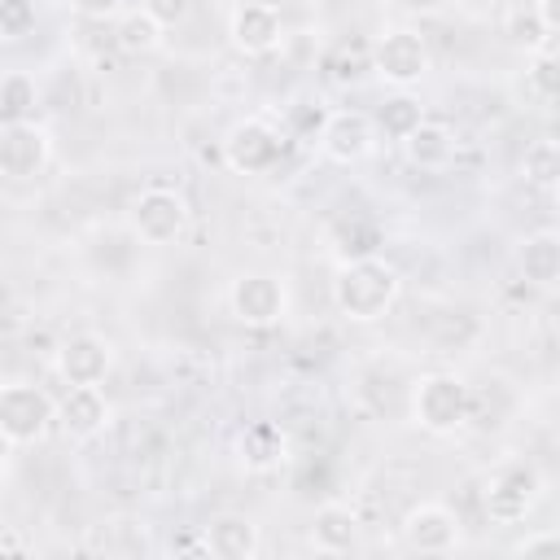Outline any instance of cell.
I'll return each mask as SVG.
<instances>
[{"instance_id": "12", "label": "cell", "mask_w": 560, "mask_h": 560, "mask_svg": "<svg viewBox=\"0 0 560 560\" xmlns=\"http://www.w3.org/2000/svg\"><path fill=\"white\" fill-rule=\"evenodd\" d=\"M398 529L407 551H420V556H446L459 547V516L446 503H416Z\"/></svg>"}, {"instance_id": "33", "label": "cell", "mask_w": 560, "mask_h": 560, "mask_svg": "<svg viewBox=\"0 0 560 560\" xmlns=\"http://www.w3.org/2000/svg\"><path fill=\"white\" fill-rule=\"evenodd\" d=\"M0 551H26V542H18V538H0Z\"/></svg>"}, {"instance_id": "9", "label": "cell", "mask_w": 560, "mask_h": 560, "mask_svg": "<svg viewBox=\"0 0 560 560\" xmlns=\"http://www.w3.org/2000/svg\"><path fill=\"white\" fill-rule=\"evenodd\" d=\"M52 158V136L35 122H0V179H35Z\"/></svg>"}, {"instance_id": "27", "label": "cell", "mask_w": 560, "mask_h": 560, "mask_svg": "<svg viewBox=\"0 0 560 560\" xmlns=\"http://www.w3.org/2000/svg\"><path fill=\"white\" fill-rule=\"evenodd\" d=\"M508 35H512L516 44H534V48H538V44H547V35H542V26H538V18H534V9H529V4H525V9L516 4V9L508 13Z\"/></svg>"}, {"instance_id": "25", "label": "cell", "mask_w": 560, "mask_h": 560, "mask_svg": "<svg viewBox=\"0 0 560 560\" xmlns=\"http://www.w3.org/2000/svg\"><path fill=\"white\" fill-rule=\"evenodd\" d=\"M328 122V109L319 101H293L284 109V136L289 140H315L319 144V131Z\"/></svg>"}, {"instance_id": "22", "label": "cell", "mask_w": 560, "mask_h": 560, "mask_svg": "<svg viewBox=\"0 0 560 560\" xmlns=\"http://www.w3.org/2000/svg\"><path fill=\"white\" fill-rule=\"evenodd\" d=\"M35 101H39V88L26 70H9L0 74V122H22L35 114Z\"/></svg>"}, {"instance_id": "15", "label": "cell", "mask_w": 560, "mask_h": 560, "mask_svg": "<svg viewBox=\"0 0 560 560\" xmlns=\"http://www.w3.org/2000/svg\"><path fill=\"white\" fill-rule=\"evenodd\" d=\"M201 547L214 556V560H254L262 551V534L249 516L241 512H223L214 516L206 529H201Z\"/></svg>"}, {"instance_id": "32", "label": "cell", "mask_w": 560, "mask_h": 560, "mask_svg": "<svg viewBox=\"0 0 560 560\" xmlns=\"http://www.w3.org/2000/svg\"><path fill=\"white\" fill-rule=\"evenodd\" d=\"M13 451H18V442H13V438H9L4 429H0V477H4L9 468H13Z\"/></svg>"}, {"instance_id": "5", "label": "cell", "mask_w": 560, "mask_h": 560, "mask_svg": "<svg viewBox=\"0 0 560 560\" xmlns=\"http://www.w3.org/2000/svg\"><path fill=\"white\" fill-rule=\"evenodd\" d=\"M188 219H192L188 201L166 184L140 188L131 197V210H127V223L144 245H175L188 232Z\"/></svg>"}, {"instance_id": "6", "label": "cell", "mask_w": 560, "mask_h": 560, "mask_svg": "<svg viewBox=\"0 0 560 560\" xmlns=\"http://www.w3.org/2000/svg\"><path fill=\"white\" fill-rule=\"evenodd\" d=\"M52 424H57V402L48 398L44 385H31V381L0 385V429H4L18 446L39 442Z\"/></svg>"}, {"instance_id": "14", "label": "cell", "mask_w": 560, "mask_h": 560, "mask_svg": "<svg viewBox=\"0 0 560 560\" xmlns=\"http://www.w3.org/2000/svg\"><path fill=\"white\" fill-rule=\"evenodd\" d=\"M114 368V346L101 332H74L57 346V376L66 385H101Z\"/></svg>"}, {"instance_id": "31", "label": "cell", "mask_w": 560, "mask_h": 560, "mask_svg": "<svg viewBox=\"0 0 560 560\" xmlns=\"http://www.w3.org/2000/svg\"><path fill=\"white\" fill-rule=\"evenodd\" d=\"M529 9H534V18H538L542 35L551 39V35L560 31V0H529Z\"/></svg>"}, {"instance_id": "3", "label": "cell", "mask_w": 560, "mask_h": 560, "mask_svg": "<svg viewBox=\"0 0 560 560\" xmlns=\"http://www.w3.org/2000/svg\"><path fill=\"white\" fill-rule=\"evenodd\" d=\"M284 144H289L284 127H276L262 114H249V118L228 127V136H223V166L236 171V175H267L284 158Z\"/></svg>"}, {"instance_id": "18", "label": "cell", "mask_w": 560, "mask_h": 560, "mask_svg": "<svg viewBox=\"0 0 560 560\" xmlns=\"http://www.w3.org/2000/svg\"><path fill=\"white\" fill-rule=\"evenodd\" d=\"M311 547L324 556H346L359 547V516L346 503H324L311 516Z\"/></svg>"}, {"instance_id": "23", "label": "cell", "mask_w": 560, "mask_h": 560, "mask_svg": "<svg viewBox=\"0 0 560 560\" xmlns=\"http://www.w3.org/2000/svg\"><path fill=\"white\" fill-rule=\"evenodd\" d=\"M525 88L538 105H556V92H560V61H556V48L551 39L534 48L529 66H525Z\"/></svg>"}, {"instance_id": "17", "label": "cell", "mask_w": 560, "mask_h": 560, "mask_svg": "<svg viewBox=\"0 0 560 560\" xmlns=\"http://www.w3.org/2000/svg\"><path fill=\"white\" fill-rule=\"evenodd\" d=\"M284 455H289V438L276 420H254L236 433V459L249 472H271L284 464Z\"/></svg>"}, {"instance_id": "2", "label": "cell", "mask_w": 560, "mask_h": 560, "mask_svg": "<svg viewBox=\"0 0 560 560\" xmlns=\"http://www.w3.org/2000/svg\"><path fill=\"white\" fill-rule=\"evenodd\" d=\"M411 416H416L420 429L446 438V433H455V429L468 424V416H472V389L455 372H429L411 389Z\"/></svg>"}, {"instance_id": "28", "label": "cell", "mask_w": 560, "mask_h": 560, "mask_svg": "<svg viewBox=\"0 0 560 560\" xmlns=\"http://www.w3.org/2000/svg\"><path fill=\"white\" fill-rule=\"evenodd\" d=\"M140 9H144L162 31H171V26H184V22H188L192 0H144Z\"/></svg>"}, {"instance_id": "10", "label": "cell", "mask_w": 560, "mask_h": 560, "mask_svg": "<svg viewBox=\"0 0 560 560\" xmlns=\"http://www.w3.org/2000/svg\"><path fill=\"white\" fill-rule=\"evenodd\" d=\"M228 39L245 57H267L284 44V13L271 0H241L228 18Z\"/></svg>"}, {"instance_id": "24", "label": "cell", "mask_w": 560, "mask_h": 560, "mask_svg": "<svg viewBox=\"0 0 560 560\" xmlns=\"http://www.w3.org/2000/svg\"><path fill=\"white\" fill-rule=\"evenodd\" d=\"M521 175L534 188H556V179H560V144L551 136H538L521 158Z\"/></svg>"}, {"instance_id": "19", "label": "cell", "mask_w": 560, "mask_h": 560, "mask_svg": "<svg viewBox=\"0 0 560 560\" xmlns=\"http://www.w3.org/2000/svg\"><path fill=\"white\" fill-rule=\"evenodd\" d=\"M516 262H521V276H525L529 284L556 289V280H560V236H556L551 228L529 232V236L521 241V249H516Z\"/></svg>"}, {"instance_id": "21", "label": "cell", "mask_w": 560, "mask_h": 560, "mask_svg": "<svg viewBox=\"0 0 560 560\" xmlns=\"http://www.w3.org/2000/svg\"><path fill=\"white\" fill-rule=\"evenodd\" d=\"M166 39V31L144 13V9H131V13H118V26H114V44L127 52V57H149L158 52Z\"/></svg>"}, {"instance_id": "11", "label": "cell", "mask_w": 560, "mask_h": 560, "mask_svg": "<svg viewBox=\"0 0 560 560\" xmlns=\"http://www.w3.org/2000/svg\"><path fill=\"white\" fill-rule=\"evenodd\" d=\"M114 420V402L105 398L101 385H66V394L57 398V424L70 442H92L109 429Z\"/></svg>"}, {"instance_id": "30", "label": "cell", "mask_w": 560, "mask_h": 560, "mask_svg": "<svg viewBox=\"0 0 560 560\" xmlns=\"http://www.w3.org/2000/svg\"><path fill=\"white\" fill-rule=\"evenodd\" d=\"M560 551V529H534L516 542V556H551Z\"/></svg>"}, {"instance_id": "13", "label": "cell", "mask_w": 560, "mask_h": 560, "mask_svg": "<svg viewBox=\"0 0 560 560\" xmlns=\"http://www.w3.org/2000/svg\"><path fill=\"white\" fill-rule=\"evenodd\" d=\"M376 127H372V118L363 114V109H337V114H328V122H324V131H319V149H324V158L328 162H337V166H350V162H363L372 149H376Z\"/></svg>"}, {"instance_id": "26", "label": "cell", "mask_w": 560, "mask_h": 560, "mask_svg": "<svg viewBox=\"0 0 560 560\" xmlns=\"http://www.w3.org/2000/svg\"><path fill=\"white\" fill-rule=\"evenodd\" d=\"M35 26L31 0H0V39H22Z\"/></svg>"}, {"instance_id": "7", "label": "cell", "mask_w": 560, "mask_h": 560, "mask_svg": "<svg viewBox=\"0 0 560 560\" xmlns=\"http://www.w3.org/2000/svg\"><path fill=\"white\" fill-rule=\"evenodd\" d=\"M368 57H372L376 79H385V83L398 88V92H407L411 83H420V79L429 74V44H424V35H416V31H407V26L385 31V35L368 48Z\"/></svg>"}, {"instance_id": "8", "label": "cell", "mask_w": 560, "mask_h": 560, "mask_svg": "<svg viewBox=\"0 0 560 560\" xmlns=\"http://www.w3.org/2000/svg\"><path fill=\"white\" fill-rule=\"evenodd\" d=\"M228 311L236 324L245 328H271L284 319L289 311V293H284V280L280 276H267V271H245L228 284Z\"/></svg>"}, {"instance_id": "1", "label": "cell", "mask_w": 560, "mask_h": 560, "mask_svg": "<svg viewBox=\"0 0 560 560\" xmlns=\"http://www.w3.org/2000/svg\"><path fill=\"white\" fill-rule=\"evenodd\" d=\"M398 293H402L398 267L385 262V258H376V254L346 258L337 267V276H332V306L350 324H376V319H385V311L398 302Z\"/></svg>"}, {"instance_id": "16", "label": "cell", "mask_w": 560, "mask_h": 560, "mask_svg": "<svg viewBox=\"0 0 560 560\" xmlns=\"http://www.w3.org/2000/svg\"><path fill=\"white\" fill-rule=\"evenodd\" d=\"M402 153H407V162L416 166V171H446L451 162H455V153H459V136L446 127V122H438V118H424L416 131H407V140H402Z\"/></svg>"}, {"instance_id": "29", "label": "cell", "mask_w": 560, "mask_h": 560, "mask_svg": "<svg viewBox=\"0 0 560 560\" xmlns=\"http://www.w3.org/2000/svg\"><path fill=\"white\" fill-rule=\"evenodd\" d=\"M70 13H79V18H88V22H109V18H118L122 9H127V0H61Z\"/></svg>"}, {"instance_id": "20", "label": "cell", "mask_w": 560, "mask_h": 560, "mask_svg": "<svg viewBox=\"0 0 560 560\" xmlns=\"http://www.w3.org/2000/svg\"><path fill=\"white\" fill-rule=\"evenodd\" d=\"M368 118H372L376 136H385V140L402 144V140H407V131H416V127L424 122V105H420L411 92H398V96H389L385 105H376V114H368Z\"/></svg>"}, {"instance_id": "4", "label": "cell", "mask_w": 560, "mask_h": 560, "mask_svg": "<svg viewBox=\"0 0 560 560\" xmlns=\"http://www.w3.org/2000/svg\"><path fill=\"white\" fill-rule=\"evenodd\" d=\"M542 499V477L534 464L525 459H508L499 464L490 477H486V494H481V508L494 525H521Z\"/></svg>"}]
</instances>
